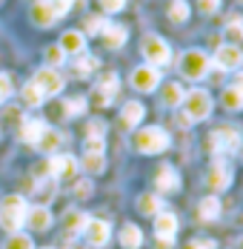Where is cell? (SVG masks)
I'll return each mask as SVG.
<instances>
[{"label":"cell","instance_id":"cell-38","mask_svg":"<svg viewBox=\"0 0 243 249\" xmlns=\"http://www.w3.org/2000/svg\"><path fill=\"white\" fill-rule=\"evenodd\" d=\"M97 3H100V9H103V12H109V15L121 12L123 6H126V0H97Z\"/></svg>","mask_w":243,"mask_h":249},{"label":"cell","instance_id":"cell-16","mask_svg":"<svg viewBox=\"0 0 243 249\" xmlns=\"http://www.w3.org/2000/svg\"><path fill=\"white\" fill-rule=\"evenodd\" d=\"M26 224L32 226L35 232H46L49 226H52V212H49L46 206H32L26 212Z\"/></svg>","mask_w":243,"mask_h":249},{"label":"cell","instance_id":"cell-8","mask_svg":"<svg viewBox=\"0 0 243 249\" xmlns=\"http://www.w3.org/2000/svg\"><path fill=\"white\" fill-rule=\"evenodd\" d=\"M212 149L215 152H238L241 149V132L235 126H220V129H215Z\"/></svg>","mask_w":243,"mask_h":249},{"label":"cell","instance_id":"cell-31","mask_svg":"<svg viewBox=\"0 0 243 249\" xmlns=\"http://www.w3.org/2000/svg\"><path fill=\"white\" fill-rule=\"evenodd\" d=\"M54 189H57V180H54V178H46V180L35 183V198L46 203V200H52V195H54Z\"/></svg>","mask_w":243,"mask_h":249},{"label":"cell","instance_id":"cell-45","mask_svg":"<svg viewBox=\"0 0 243 249\" xmlns=\"http://www.w3.org/2000/svg\"><path fill=\"white\" fill-rule=\"evenodd\" d=\"M186 249H218V244L215 241H192Z\"/></svg>","mask_w":243,"mask_h":249},{"label":"cell","instance_id":"cell-23","mask_svg":"<svg viewBox=\"0 0 243 249\" xmlns=\"http://www.w3.org/2000/svg\"><path fill=\"white\" fill-rule=\"evenodd\" d=\"M121 244L126 249H140V244H143V232H140V226L135 224H126L121 229Z\"/></svg>","mask_w":243,"mask_h":249},{"label":"cell","instance_id":"cell-47","mask_svg":"<svg viewBox=\"0 0 243 249\" xmlns=\"http://www.w3.org/2000/svg\"><path fill=\"white\" fill-rule=\"evenodd\" d=\"M232 86H235V89L243 95V75H235V83H232Z\"/></svg>","mask_w":243,"mask_h":249},{"label":"cell","instance_id":"cell-5","mask_svg":"<svg viewBox=\"0 0 243 249\" xmlns=\"http://www.w3.org/2000/svg\"><path fill=\"white\" fill-rule=\"evenodd\" d=\"M143 57L149 60V66H166L172 60V49L169 43L163 40V37H157V35H146L143 37Z\"/></svg>","mask_w":243,"mask_h":249},{"label":"cell","instance_id":"cell-26","mask_svg":"<svg viewBox=\"0 0 243 249\" xmlns=\"http://www.w3.org/2000/svg\"><path fill=\"white\" fill-rule=\"evenodd\" d=\"M138 212L140 215H157V212H163V198H157V195H140L138 198Z\"/></svg>","mask_w":243,"mask_h":249},{"label":"cell","instance_id":"cell-46","mask_svg":"<svg viewBox=\"0 0 243 249\" xmlns=\"http://www.w3.org/2000/svg\"><path fill=\"white\" fill-rule=\"evenodd\" d=\"M157 249H174V241L172 238H157Z\"/></svg>","mask_w":243,"mask_h":249},{"label":"cell","instance_id":"cell-32","mask_svg":"<svg viewBox=\"0 0 243 249\" xmlns=\"http://www.w3.org/2000/svg\"><path fill=\"white\" fill-rule=\"evenodd\" d=\"M220 100H223V106L226 109H243V95L235 89V86H229V89H223V95H220Z\"/></svg>","mask_w":243,"mask_h":249},{"label":"cell","instance_id":"cell-48","mask_svg":"<svg viewBox=\"0 0 243 249\" xmlns=\"http://www.w3.org/2000/svg\"><path fill=\"white\" fill-rule=\"evenodd\" d=\"M241 249H243V241H241Z\"/></svg>","mask_w":243,"mask_h":249},{"label":"cell","instance_id":"cell-21","mask_svg":"<svg viewBox=\"0 0 243 249\" xmlns=\"http://www.w3.org/2000/svg\"><path fill=\"white\" fill-rule=\"evenodd\" d=\"M89 224V215H83L80 209H69L66 215H63V229L69 232V235H77V232H83Z\"/></svg>","mask_w":243,"mask_h":249},{"label":"cell","instance_id":"cell-20","mask_svg":"<svg viewBox=\"0 0 243 249\" xmlns=\"http://www.w3.org/2000/svg\"><path fill=\"white\" fill-rule=\"evenodd\" d=\"M177 232V218L172 212H157V221H155V235L157 238H174Z\"/></svg>","mask_w":243,"mask_h":249},{"label":"cell","instance_id":"cell-49","mask_svg":"<svg viewBox=\"0 0 243 249\" xmlns=\"http://www.w3.org/2000/svg\"><path fill=\"white\" fill-rule=\"evenodd\" d=\"M43 249H52V247H43Z\"/></svg>","mask_w":243,"mask_h":249},{"label":"cell","instance_id":"cell-44","mask_svg":"<svg viewBox=\"0 0 243 249\" xmlns=\"http://www.w3.org/2000/svg\"><path fill=\"white\" fill-rule=\"evenodd\" d=\"M86 152H103V138H86Z\"/></svg>","mask_w":243,"mask_h":249},{"label":"cell","instance_id":"cell-12","mask_svg":"<svg viewBox=\"0 0 243 249\" xmlns=\"http://www.w3.org/2000/svg\"><path fill=\"white\" fill-rule=\"evenodd\" d=\"M83 232H86V241L92 247H106L109 238H112V226L106 224V221H95V218H89V224H86Z\"/></svg>","mask_w":243,"mask_h":249},{"label":"cell","instance_id":"cell-10","mask_svg":"<svg viewBox=\"0 0 243 249\" xmlns=\"http://www.w3.org/2000/svg\"><path fill=\"white\" fill-rule=\"evenodd\" d=\"M157 83H160V72H157L155 66H138V69L132 72V86H135L138 92H155Z\"/></svg>","mask_w":243,"mask_h":249},{"label":"cell","instance_id":"cell-2","mask_svg":"<svg viewBox=\"0 0 243 249\" xmlns=\"http://www.w3.org/2000/svg\"><path fill=\"white\" fill-rule=\"evenodd\" d=\"M135 149L140 155H157V152L169 149V135L160 126H146L135 132Z\"/></svg>","mask_w":243,"mask_h":249},{"label":"cell","instance_id":"cell-11","mask_svg":"<svg viewBox=\"0 0 243 249\" xmlns=\"http://www.w3.org/2000/svg\"><path fill=\"white\" fill-rule=\"evenodd\" d=\"M206 183H209V189H226L229 183H232V166L229 163H223V160H215L212 166H209V172H206Z\"/></svg>","mask_w":243,"mask_h":249},{"label":"cell","instance_id":"cell-22","mask_svg":"<svg viewBox=\"0 0 243 249\" xmlns=\"http://www.w3.org/2000/svg\"><path fill=\"white\" fill-rule=\"evenodd\" d=\"M43 129H46L43 121H23V124H20V138H23V143L35 146V143H37V138L43 135Z\"/></svg>","mask_w":243,"mask_h":249},{"label":"cell","instance_id":"cell-28","mask_svg":"<svg viewBox=\"0 0 243 249\" xmlns=\"http://www.w3.org/2000/svg\"><path fill=\"white\" fill-rule=\"evenodd\" d=\"M160 100H163V106H180V100H183V86H180V83H166L163 92H160Z\"/></svg>","mask_w":243,"mask_h":249},{"label":"cell","instance_id":"cell-19","mask_svg":"<svg viewBox=\"0 0 243 249\" xmlns=\"http://www.w3.org/2000/svg\"><path fill=\"white\" fill-rule=\"evenodd\" d=\"M60 49L66 52V54H83L86 52V37L80 35V32H63V37H60Z\"/></svg>","mask_w":243,"mask_h":249},{"label":"cell","instance_id":"cell-17","mask_svg":"<svg viewBox=\"0 0 243 249\" xmlns=\"http://www.w3.org/2000/svg\"><path fill=\"white\" fill-rule=\"evenodd\" d=\"M143 115H146L143 103H140V100H129L121 112V124L126 126V129H135V126L143 121Z\"/></svg>","mask_w":243,"mask_h":249},{"label":"cell","instance_id":"cell-27","mask_svg":"<svg viewBox=\"0 0 243 249\" xmlns=\"http://www.w3.org/2000/svg\"><path fill=\"white\" fill-rule=\"evenodd\" d=\"M197 212H200V218H203V221H218V215H220L218 198H215V195L203 198V200H200V206H197Z\"/></svg>","mask_w":243,"mask_h":249},{"label":"cell","instance_id":"cell-36","mask_svg":"<svg viewBox=\"0 0 243 249\" xmlns=\"http://www.w3.org/2000/svg\"><path fill=\"white\" fill-rule=\"evenodd\" d=\"M63 60H66V52L60 49V46H49V49H46V63L52 66V69H54V66H60Z\"/></svg>","mask_w":243,"mask_h":249},{"label":"cell","instance_id":"cell-14","mask_svg":"<svg viewBox=\"0 0 243 249\" xmlns=\"http://www.w3.org/2000/svg\"><path fill=\"white\" fill-rule=\"evenodd\" d=\"M54 20H57V15H54V9H52V3H49V0H37V3L32 6V23H35V26L49 29Z\"/></svg>","mask_w":243,"mask_h":249},{"label":"cell","instance_id":"cell-15","mask_svg":"<svg viewBox=\"0 0 243 249\" xmlns=\"http://www.w3.org/2000/svg\"><path fill=\"white\" fill-rule=\"evenodd\" d=\"M100 37H103V46H109V49H121L123 43H126V37H129V32H126V26L106 23L103 26V32H100Z\"/></svg>","mask_w":243,"mask_h":249},{"label":"cell","instance_id":"cell-35","mask_svg":"<svg viewBox=\"0 0 243 249\" xmlns=\"http://www.w3.org/2000/svg\"><path fill=\"white\" fill-rule=\"evenodd\" d=\"M83 112H86V98H69L63 103V115H69V118L83 115Z\"/></svg>","mask_w":243,"mask_h":249},{"label":"cell","instance_id":"cell-34","mask_svg":"<svg viewBox=\"0 0 243 249\" xmlns=\"http://www.w3.org/2000/svg\"><path fill=\"white\" fill-rule=\"evenodd\" d=\"M3 249H32V238L26 232H12L9 241L3 244Z\"/></svg>","mask_w":243,"mask_h":249},{"label":"cell","instance_id":"cell-42","mask_svg":"<svg viewBox=\"0 0 243 249\" xmlns=\"http://www.w3.org/2000/svg\"><path fill=\"white\" fill-rule=\"evenodd\" d=\"M12 98V77L9 75H0V100Z\"/></svg>","mask_w":243,"mask_h":249},{"label":"cell","instance_id":"cell-18","mask_svg":"<svg viewBox=\"0 0 243 249\" xmlns=\"http://www.w3.org/2000/svg\"><path fill=\"white\" fill-rule=\"evenodd\" d=\"M155 183H157L160 192H174V189L180 186V175H177L174 166H160V169H157V178H155Z\"/></svg>","mask_w":243,"mask_h":249},{"label":"cell","instance_id":"cell-41","mask_svg":"<svg viewBox=\"0 0 243 249\" xmlns=\"http://www.w3.org/2000/svg\"><path fill=\"white\" fill-rule=\"evenodd\" d=\"M197 9H200L203 15H215L220 9V0H197Z\"/></svg>","mask_w":243,"mask_h":249},{"label":"cell","instance_id":"cell-37","mask_svg":"<svg viewBox=\"0 0 243 249\" xmlns=\"http://www.w3.org/2000/svg\"><path fill=\"white\" fill-rule=\"evenodd\" d=\"M226 37H229L232 43L243 40V20H232V23L226 26Z\"/></svg>","mask_w":243,"mask_h":249},{"label":"cell","instance_id":"cell-25","mask_svg":"<svg viewBox=\"0 0 243 249\" xmlns=\"http://www.w3.org/2000/svg\"><path fill=\"white\" fill-rule=\"evenodd\" d=\"M80 166H83L89 175H100L103 169H106V158H103V152H86L83 160H80Z\"/></svg>","mask_w":243,"mask_h":249},{"label":"cell","instance_id":"cell-3","mask_svg":"<svg viewBox=\"0 0 243 249\" xmlns=\"http://www.w3.org/2000/svg\"><path fill=\"white\" fill-rule=\"evenodd\" d=\"M180 103H183V115H186L189 124H194V121H206V118L212 115V98H209V92H203V89L186 92Z\"/></svg>","mask_w":243,"mask_h":249},{"label":"cell","instance_id":"cell-30","mask_svg":"<svg viewBox=\"0 0 243 249\" xmlns=\"http://www.w3.org/2000/svg\"><path fill=\"white\" fill-rule=\"evenodd\" d=\"M169 20L172 23H186L189 20V3L186 0H172L169 3Z\"/></svg>","mask_w":243,"mask_h":249},{"label":"cell","instance_id":"cell-1","mask_svg":"<svg viewBox=\"0 0 243 249\" xmlns=\"http://www.w3.org/2000/svg\"><path fill=\"white\" fill-rule=\"evenodd\" d=\"M26 200L20 195H9V198L0 200V226L6 232H20V226L26 224Z\"/></svg>","mask_w":243,"mask_h":249},{"label":"cell","instance_id":"cell-39","mask_svg":"<svg viewBox=\"0 0 243 249\" xmlns=\"http://www.w3.org/2000/svg\"><path fill=\"white\" fill-rule=\"evenodd\" d=\"M103 135H106L103 121H92V124L86 126V138H103Z\"/></svg>","mask_w":243,"mask_h":249},{"label":"cell","instance_id":"cell-6","mask_svg":"<svg viewBox=\"0 0 243 249\" xmlns=\"http://www.w3.org/2000/svg\"><path fill=\"white\" fill-rule=\"evenodd\" d=\"M32 83L43 92V98H54V95H60V92H63V77H60L57 69H52V66L40 69V72H35Z\"/></svg>","mask_w":243,"mask_h":249},{"label":"cell","instance_id":"cell-33","mask_svg":"<svg viewBox=\"0 0 243 249\" xmlns=\"http://www.w3.org/2000/svg\"><path fill=\"white\" fill-rule=\"evenodd\" d=\"M43 100H46V98H43V92L29 80V83L23 86V103H26V106H40Z\"/></svg>","mask_w":243,"mask_h":249},{"label":"cell","instance_id":"cell-24","mask_svg":"<svg viewBox=\"0 0 243 249\" xmlns=\"http://www.w3.org/2000/svg\"><path fill=\"white\" fill-rule=\"evenodd\" d=\"M60 132L57 129H43V135L37 138V143H35V149H40V152H57V146H60Z\"/></svg>","mask_w":243,"mask_h":249},{"label":"cell","instance_id":"cell-9","mask_svg":"<svg viewBox=\"0 0 243 249\" xmlns=\"http://www.w3.org/2000/svg\"><path fill=\"white\" fill-rule=\"evenodd\" d=\"M118 75L115 72H106V75L100 77V83L95 86V95H92V103L95 106H109L112 103V98L118 95Z\"/></svg>","mask_w":243,"mask_h":249},{"label":"cell","instance_id":"cell-43","mask_svg":"<svg viewBox=\"0 0 243 249\" xmlns=\"http://www.w3.org/2000/svg\"><path fill=\"white\" fill-rule=\"evenodd\" d=\"M74 195H77V198H89V195H92V183H89V180H80V183L74 186Z\"/></svg>","mask_w":243,"mask_h":249},{"label":"cell","instance_id":"cell-7","mask_svg":"<svg viewBox=\"0 0 243 249\" xmlns=\"http://www.w3.org/2000/svg\"><path fill=\"white\" fill-rule=\"evenodd\" d=\"M77 169H80V163L74 160L72 155H54V158H49V178H54V180H72L77 178Z\"/></svg>","mask_w":243,"mask_h":249},{"label":"cell","instance_id":"cell-4","mask_svg":"<svg viewBox=\"0 0 243 249\" xmlns=\"http://www.w3.org/2000/svg\"><path fill=\"white\" fill-rule=\"evenodd\" d=\"M209 66H212L209 54L200 52V49H189L183 57H180V75L189 77V80H200V77L209 72Z\"/></svg>","mask_w":243,"mask_h":249},{"label":"cell","instance_id":"cell-29","mask_svg":"<svg viewBox=\"0 0 243 249\" xmlns=\"http://www.w3.org/2000/svg\"><path fill=\"white\" fill-rule=\"evenodd\" d=\"M95 69H97V57H92V54H77V60H74V75L89 77Z\"/></svg>","mask_w":243,"mask_h":249},{"label":"cell","instance_id":"cell-13","mask_svg":"<svg viewBox=\"0 0 243 249\" xmlns=\"http://www.w3.org/2000/svg\"><path fill=\"white\" fill-rule=\"evenodd\" d=\"M215 63H218L220 69H238L243 63V52L235 43H226V46H220L215 52Z\"/></svg>","mask_w":243,"mask_h":249},{"label":"cell","instance_id":"cell-40","mask_svg":"<svg viewBox=\"0 0 243 249\" xmlns=\"http://www.w3.org/2000/svg\"><path fill=\"white\" fill-rule=\"evenodd\" d=\"M103 26H106V20H103V18H89V20H86V32H89V35H100V32H103Z\"/></svg>","mask_w":243,"mask_h":249}]
</instances>
